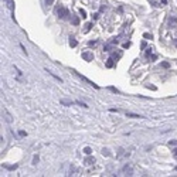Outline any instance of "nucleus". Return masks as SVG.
<instances>
[{
  "label": "nucleus",
  "mask_w": 177,
  "mask_h": 177,
  "mask_svg": "<svg viewBox=\"0 0 177 177\" xmlns=\"http://www.w3.org/2000/svg\"><path fill=\"white\" fill-rule=\"evenodd\" d=\"M57 13H58V17H60V18H68V16H69V11H68V9H65V7H60V9L57 10Z\"/></svg>",
  "instance_id": "nucleus-1"
},
{
  "label": "nucleus",
  "mask_w": 177,
  "mask_h": 177,
  "mask_svg": "<svg viewBox=\"0 0 177 177\" xmlns=\"http://www.w3.org/2000/svg\"><path fill=\"white\" fill-rule=\"evenodd\" d=\"M120 173H122V174H126V176H133V169H132L130 164H126V166L122 169Z\"/></svg>",
  "instance_id": "nucleus-2"
},
{
  "label": "nucleus",
  "mask_w": 177,
  "mask_h": 177,
  "mask_svg": "<svg viewBox=\"0 0 177 177\" xmlns=\"http://www.w3.org/2000/svg\"><path fill=\"white\" fill-rule=\"evenodd\" d=\"M75 74H77V75H78V77H80V78H81V80H82V81H85V82H88V84H89L91 86H94V88H97V89H98V88H99V86H98L97 84H94L92 81H89V80H88V78H86V77H84V75H81L80 72H75Z\"/></svg>",
  "instance_id": "nucleus-3"
},
{
  "label": "nucleus",
  "mask_w": 177,
  "mask_h": 177,
  "mask_svg": "<svg viewBox=\"0 0 177 177\" xmlns=\"http://www.w3.org/2000/svg\"><path fill=\"white\" fill-rule=\"evenodd\" d=\"M82 58H84L85 61H92V60H94V54L89 52V51H85V52H82Z\"/></svg>",
  "instance_id": "nucleus-4"
},
{
  "label": "nucleus",
  "mask_w": 177,
  "mask_h": 177,
  "mask_svg": "<svg viewBox=\"0 0 177 177\" xmlns=\"http://www.w3.org/2000/svg\"><path fill=\"white\" fill-rule=\"evenodd\" d=\"M152 4L156 6V7H161V6L167 4V0H152Z\"/></svg>",
  "instance_id": "nucleus-5"
},
{
  "label": "nucleus",
  "mask_w": 177,
  "mask_h": 177,
  "mask_svg": "<svg viewBox=\"0 0 177 177\" xmlns=\"http://www.w3.org/2000/svg\"><path fill=\"white\" fill-rule=\"evenodd\" d=\"M3 113H4V116H6V120H7L9 123H11V122H13V116L9 113V111H7V109H3Z\"/></svg>",
  "instance_id": "nucleus-6"
},
{
  "label": "nucleus",
  "mask_w": 177,
  "mask_h": 177,
  "mask_svg": "<svg viewBox=\"0 0 177 177\" xmlns=\"http://www.w3.org/2000/svg\"><path fill=\"white\" fill-rule=\"evenodd\" d=\"M84 163H85L86 166H91V164H94V163H95V159H94L92 156H89V154H88V157L84 160Z\"/></svg>",
  "instance_id": "nucleus-7"
},
{
  "label": "nucleus",
  "mask_w": 177,
  "mask_h": 177,
  "mask_svg": "<svg viewBox=\"0 0 177 177\" xmlns=\"http://www.w3.org/2000/svg\"><path fill=\"white\" fill-rule=\"evenodd\" d=\"M126 116H128V118H133V119H140V118H143V116H140V115L130 113V112H126Z\"/></svg>",
  "instance_id": "nucleus-8"
},
{
  "label": "nucleus",
  "mask_w": 177,
  "mask_h": 177,
  "mask_svg": "<svg viewBox=\"0 0 177 177\" xmlns=\"http://www.w3.org/2000/svg\"><path fill=\"white\" fill-rule=\"evenodd\" d=\"M77 44H78V43H77V40H75L74 37H69V46L74 48V47H77Z\"/></svg>",
  "instance_id": "nucleus-9"
},
{
  "label": "nucleus",
  "mask_w": 177,
  "mask_h": 177,
  "mask_svg": "<svg viewBox=\"0 0 177 177\" xmlns=\"http://www.w3.org/2000/svg\"><path fill=\"white\" fill-rule=\"evenodd\" d=\"M60 103H61V105H65V106H71V105H72V101H65V99H61V101H60Z\"/></svg>",
  "instance_id": "nucleus-10"
},
{
  "label": "nucleus",
  "mask_w": 177,
  "mask_h": 177,
  "mask_svg": "<svg viewBox=\"0 0 177 177\" xmlns=\"http://www.w3.org/2000/svg\"><path fill=\"white\" fill-rule=\"evenodd\" d=\"M112 67H113V58L111 57V58L106 60V68H112Z\"/></svg>",
  "instance_id": "nucleus-11"
},
{
  "label": "nucleus",
  "mask_w": 177,
  "mask_h": 177,
  "mask_svg": "<svg viewBox=\"0 0 177 177\" xmlns=\"http://www.w3.org/2000/svg\"><path fill=\"white\" fill-rule=\"evenodd\" d=\"M72 24H74V26H78V24H80V17L78 16L72 17Z\"/></svg>",
  "instance_id": "nucleus-12"
},
{
  "label": "nucleus",
  "mask_w": 177,
  "mask_h": 177,
  "mask_svg": "<svg viewBox=\"0 0 177 177\" xmlns=\"http://www.w3.org/2000/svg\"><path fill=\"white\" fill-rule=\"evenodd\" d=\"M84 153L85 154H91L92 153V149L91 147H84Z\"/></svg>",
  "instance_id": "nucleus-13"
},
{
  "label": "nucleus",
  "mask_w": 177,
  "mask_h": 177,
  "mask_svg": "<svg viewBox=\"0 0 177 177\" xmlns=\"http://www.w3.org/2000/svg\"><path fill=\"white\" fill-rule=\"evenodd\" d=\"M102 154H103V156H106V157H108V156H109V154H111V153H109V149H102Z\"/></svg>",
  "instance_id": "nucleus-14"
},
{
  "label": "nucleus",
  "mask_w": 177,
  "mask_h": 177,
  "mask_svg": "<svg viewBox=\"0 0 177 177\" xmlns=\"http://www.w3.org/2000/svg\"><path fill=\"white\" fill-rule=\"evenodd\" d=\"M161 67H163V68H170V63H167V61H164V63H161Z\"/></svg>",
  "instance_id": "nucleus-15"
},
{
  "label": "nucleus",
  "mask_w": 177,
  "mask_h": 177,
  "mask_svg": "<svg viewBox=\"0 0 177 177\" xmlns=\"http://www.w3.org/2000/svg\"><path fill=\"white\" fill-rule=\"evenodd\" d=\"M80 13H81V16H82V18H85V17H86V11H85L84 9H80Z\"/></svg>",
  "instance_id": "nucleus-16"
},
{
  "label": "nucleus",
  "mask_w": 177,
  "mask_h": 177,
  "mask_svg": "<svg viewBox=\"0 0 177 177\" xmlns=\"http://www.w3.org/2000/svg\"><path fill=\"white\" fill-rule=\"evenodd\" d=\"M85 27H86V29H85V33H88L89 30H91V27H92V23H88V24H86Z\"/></svg>",
  "instance_id": "nucleus-17"
},
{
  "label": "nucleus",
  "mask_w": 177,
  "mask_h": 177,
  "mask_svg": "<svg viewBox=\"0 0 177 177\" xmlns=\"http://www.w3.org/2000/svg\"><path fill=\"white\" fill-rule=\"evenodd\" d=\"M77 103L81 105V106H84V108H88V105H86V103H84V102H81V101H77Z\"/></svg>",
  "instance_id": "nucleus-18"
},
{
  "label": "nucleus",
  "mask_w": 177,
  "mask_h": 177,
  "mask_svg": "<svg viewBox=\"0 0 177 177\" xmlns=\"http://www.w3.org/2000/svg\"><path fill=\"white\" fill-rule=\"evenodd\" d=\"M38 163V156H34L33 157V164H37Z\"/></svg>",
  "instance_id": "nucleus-19"
},
{
  "label": "nucleus",
  "mask_w": 177,
  "mask_h": 177,
  "mask_svg": "<svg viewBox=\"0 0 177 177\" xmlns=\"http://www.w3.org/2000/svg\"><path fill=\"white\" fill-rule=\"evenodd\" d=\"M169 145H170V146H177V140H170V142H169Z\"/></svg>",
  "instance_id": "nucleus-20"
},
{
  "label": "nucleus",
  "mask_w": 177,
  "mask_h": 177,
  "mask_svg": "<svg viewBox=\"0 0 177 177\" xmlns=\"http://www.w3.org/2000/svg\"><path fill=\"white\" fill-rule=\"evenodd\" d=\"M9 170H14V169H17V164H14V166H6Z\"/></svg>",
  "instance_id": "nucleus-21"
},
{
  "label": "nucleus",
  "mask_w": 177,
  "mask_h": 177,
  "mask_svg": "<svg viewBox=\"0 0 177 177\" xmlns=\"http://www.w3.org/2000/svg\"><path fill=\"white\" fill-rule=\"evenodd\" d=\"M143 37L149 40V38H152V34H149V33H145V34H143Z\"/></svg>",
  "instance_id": "nucleus-22"
},
{
  "label": "nucleus",
  "mask_w": 177,
  "mask_h": 177,
  "mask_svg": "<svg viewBox=\"0 0 177 177\" xmlns=\"http://www.w3.org/2000/svg\"><path fill=\"white\" fill-rule=\"evenodd\" d=\"M52 3H54V0H46V4H47V6H51Z\"/></svg>",
  "instance_id": "nucleus-23"
},
{
  "label": "nucleus",
  "mask_w": 177,
  "mask_h": 177,
  "mask_svg": "<svg viewBox=\"0 0 177 177\" xmlns=\"http://www.w3.org/2000/svg\"><path fill=\"white\" fill-rule=\"evenodd\" d=\"M88 44H89V47H92V46H94V47H95V46H97V41H89V43H88Z\"/></svg>",
  "instance_id": "nucleus-24"
},
{
  "label": "nucleus",
  "mask_w": 177,
  "mask_h": 177,
  "mask_svg": "<svg viewBox=\"0 0 177 177\" xmlns=\"http://www.w3.org/2000/svg\"><path fill=\"white\" fill-rule=\"evenodd\" d=\"M18 135H20V136H26V135H27V133H26V132H24V130H20V132H18Z\"/></svg>",
  "instance_id": "nucleus-25"
},
{
  "label": "nucleus",
  "mask_w": 177,
  "mask_h": 177,
  "mask_svg": "<svg viewBox=\"0 0 177 177\" xmlns=\"http://www.w3.org/2000/svg\"><path fill=\"white\" fill-rule=\"evenodd\" d=\"M129 47H130V44H129V43H125V44H123V48H129Z\"/></svg>",
  "instance_id": "nucleus-26"
},
{
  "label": "nucleus",
  "mask_w": 177,
  "mask_h": 177,
  "mask_svg": "<svg viewBox=\"0 0 177 177\" xmlns=\"http://www.w3.org/2000/svg\"><path fill=\"white\" fill-rule=\"evenodd\" d=\"M150 54H152V48H149L147 51H146V55H150Z\"/></svg>",
  "instance_id": "nucleus-27"
},
{
  "label": "nucleus",
  "mask_w": 177,
  "mask_h": 177,
  "mask_svg": "<svg viewBox=\"0 0 177 177\" xmlns=\"http://www.w3.org/2000/svg\"><path fill=\"white\" fill-rule=\"evenodd\" d=\"M98 17H99V13H95V14H94V18H95V20H97Z\"/></svg>",
  "instance_id": "nucleus-28"
},
{
  "label": "nucleus",
  "mask_w": 177,
  "mask_h": 177,
  "mask_svg": "<svg viewBox=\"0 0 177 177\" xmlns=\"http://www.w3.org/2000/svg\"><path fill=\"white\" fill-rule=\"evenodd\" d=\"M174 157L177 159V150H174Z\"/></svg>",
  "instance_id": "nucleus-29"
},
{
  "label": "nucleus",
  "mask_w": 177,
  "mask_h": 177,
  "mask_svg": "<svg viewBox=\"0 0 177 177\" xmlns=\"http://www.w3.org/2000/svg\"><path fill=\"white\" fill-rule=\"evenodd\" d=\"M174 46H176V48H177V38L174 40Z\"/></svg>",
  "instance_id": "nucleus-30"
},
{
  "label": "nucleus",
  "mask_w": 177,
  "mask_h": 177,
  "mask_svg": "<svg viewBox=\"0 0 177 177\" xmlns=\"http://www.w3.org/2000/svg\"><path fill=\"white\" fill-rule=\"evenodd\" d=\"M176 170H177V166H176Z\"/></svg>",
  "instance_id": "nucleus-31"
}]
</instances>
